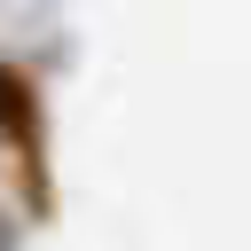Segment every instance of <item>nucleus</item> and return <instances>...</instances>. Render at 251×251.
Listing matches in <instances>:
<instances>
[{"label": "nucleus", "instance_id": "1", "mask_svg": "<svg viewBox=\"0 0 251 251\" xmlns=\"http://www.w3.org/2000/svg\"><path fill=\"white\" fill-rule=\"evenodd\" d=\"M0 251H8V227H0Z\"/></svg>", "mask_w": 251, "mask_h": 251}]
</instances>
